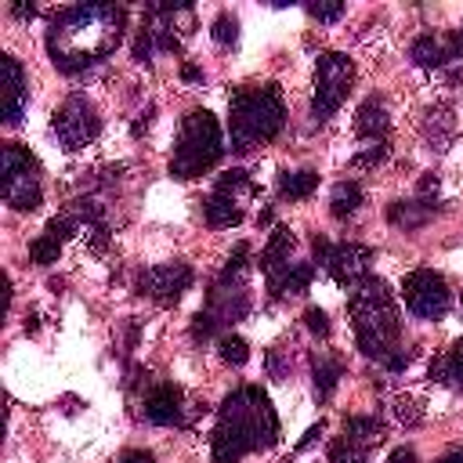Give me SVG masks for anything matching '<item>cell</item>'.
Returning a JSON list of instances; mask_svg holds the SVG:
<instances>
[{
    "instance_id": "cell-1",
    "label": "cell",
    "mask_w": 463,
    "mask_h": 463,
    "mask_svg": "<svg viewBox=\"0 0 463 463\" xmlns=\"http://www.w3.org/2000/svg\"><path fill=\"white\" fill-rule=\"evenodd\" d=\"M127 29V7L123 4H80L61 7L51 18L47 29V54L58 72L76 76L101 58H109Z\"/></svg>"
},
{
    "instance_id": "cell-2",
    "label": "cell",
    "mask_w": 463,
    "mask_h": 463,
    "mask_svg": "<svg viewBox=\"0 0 463 463\" xmlns=\"http://www.w3.org/2000/svg\"><path fill=\"white\" fill-rule=\"evenodd\" d=\"M279 434L282 427L271 398L260 387L242 383L217 409V427L210 438L213 463H242L246 456L271 452L279 445Z\"/></svg>"
},
{
    "instance_id": "cell-3",
    "label": "cell",
    "mask_w": 463,
    "mask_h": 463,
    "mask_svg": "<svg viewBox=\"0 0 463 463\" xmlns=\"http://www.w3.org/2000/svg\"><path fill=\"white\" fill-rule=\"evenodd\" d=\"M347 311H351L358 351L387 365L402 351V315L387 282L376 275H365L358 286L347 289Z\"/></svg>"
},
{
    "instance_id": "cell-4",
    "label": "cell",
    "mask_w": 463,
    "mask_h": 463,
    "mask_svg": "<svg viewBox=\"0 0 463 463\" xmlns=\"http://www.w3.org/2000/svg\"><path fill=\"white\" fill-rule=\"evenodd\" d=\"M286 123V101L279 83H250L235 87L228 98V134H232V152L246 156L260 145H268Z\"/></svg>"
},
{
    "instance_id": "cell-5",
    "label": "cell",
    "mask_w": 463,
    "mask_h": 463,
    "mask_svg": "<svg viewBox=\"0 0 463 463\" xmlns=\"http://www.w3.org/2000/svg\"><path fill=\"white\" fill-rule=\"evenodd\" d=\"M246 268H250V242H239L228 253L224 271L217 275V282L206 293L203 311L192 322V336L195 340H210V336H224L239 318L250 315V286H246Z\"/></svg>"
},
{
    "instance_id": "cell-6",
    "label": "cell",
    "mask_w": 463,
    "mask_h": 463,
    "mask_svg": "<svg viewBox=\"0 0 463 463\" xmlns=\"http://www.w3.org/2000/svg\"><path fill=\"white\" fill-rule=\"evenodd\" d=\"M221 156H224L221 123L213 119V112L192 109L177 127V141H174V156H170V177H177V181L203 177L206 170H213L221 163Z\"/></svg>"
},
{
    "instance_id": "cell-7",
    "label": "cell",
    "mask_w": 463,
    "mask_h": 463,
    "mask_svg": "<svg viewBox=\"0 0 463 463\" xmlns=\"http://www.w3.org/2000/svg\"><path fill=\"white\" fill-rule=\"evenodd\" d=\"M0 195L18 213H29V210H36L43 203L40 159L18 141H7L0 148Z\"/></svg>"
},
{
    "instance_id": "cell-8",
    "label": "cell",
    "mask_w": 463,
    "mask_h": 463,
    "mask_svg": "<svg viewBox=\"0 0 463 463\" xmlns=\"http://www.w3.org/2000/svg\"><path fill=\"white\" fill-rule=\"evenodd\" d=\"M354 83V61L340 51H326L315 61V98H311V116L318 123H326L329 116H336V109L347 101Z\"/></svg>"
},
{
    "instance_id": "cell-9",
    "label": "cell",
    "mask_w": 463,
    "mask_h": 463,
    "mask_svg": "<svg viewBox=\"0 0 463 463\" xmlns=\"http://www.w3.org/2000/svg\"><path fill=\"white\" fill-rule=\"evenodd\" d=\"M253 192H257V184L250 181L246 170H228V174H221L217 184H213V192H210L206 203H203L206 224H210V228H232V224H239V221H242V210H246V203H250Z\"/></svg>"
},
{
    "instance_id": "cell-10",
    "label": "cell",
    "mask_w": 463,
    "mask_h": 463,
    "mask_svg": "<svg viewBox=\"0 0 463 463\" xmlns=\"http://www.w3.org/2000/svg\"><path fill=\"white\" fill-rule=\"evenodd\" d=\"M51 130L58 134V141H61L65 152H76V148H87V145L101 134V116H98V109H94L90 98L69 94V98L54 109Z\"/></svg>"
},
{
    "instance_id": "cell-11",
    "label": "cell",
    "mask_w": 463,
    "mask_h": 463,
    "mask_svg": "<svg viewBox=\"0 0 463 463\" xmlns=\"http://www.w3.org/2000/svg\"><path fill=\"white\" fill-rule=\"evenodd\" d=\"M311 246H315V264H322L336 286L351 289V286H358L369 275V264H373V250L369 246H358V242H329L326 235H315Z\"/></svg>"
},
{
    "instance_id": "cell-12",
    "label": "cell",
    "mask_w": 463,
    "mask_h": 463,
    "mask_svg": "<svg viewBox=\"0 0 463 463\" xmlns=\"http://www.w3.org/2000/svg\"><path fill=\"white\" fill-rule=\"evenodd\" d=\"M402 297H405V307L416 315V318H441L452 304V289L445 282V275H438L434 268H416L405 275L402 282Z\"/></svg>"
},
{
    "instance_id": "cell-13",
    "label": "cell",
    "mask_w": 463,
    "mask_h": 463,
    "mask_svg": "<svg viewBox=\"0 0 463 463\" xmlns=\"http://www.w3.org/2000/svg\"><path fill=\"white\" fill-rule=\"evenodd\" d=\"M387 438L376 416H347L344 434L329 441V463H369V452Z\"/></svg>"
},
{
    "instance_id": "cell-14",
    "label": "cell",
    "mask_w": 463,
    "mask_h": 463,
    "mask_svg": "<svg viewBox=\"0 0 463 463\" xmlns=\"http://www.w3.org/2000/svg\"><path fill=\"white\" fill-rule=\"evenodd\" d=\"M192 282H195L192 264H184V260H166V264L145 268V271L137 275V293L148 297V300H156V304H163V307H170V304H177V300L192 289Z\"/></svg>"
},
{
    "instance_id": "cell-15",
    "label": "cell",
    "mask_w": 463,
    "mask_h": 463,
    "mask_svg": "<svg viewBox=\"0 0 463 463\" xmlns=\"http://www.w3.org/2000/svg\"><path fill=\"white\" fill-rule=\"evenodd\" d=\"M141 405H145V420L156 427H184L188 423V416H184L188 402H184V391L177 383H166V380L152 383Z\"/></svg>"
},
{
    "instance_id": "cell-16",
    "label": "cell",
    "mask_w": 463,
    "mask_h": 463,
    "mask_svg": "<svg viewBox=\"0 0 463 463\" xmlns=\"http://www.w3.org/2000/svg\"><path fill=\"white\" fill-rule=\"evenodd\" d=\"M0 90H4V123L14 127L25 112L29 101V83H25V69L14 54H0Z\"/></svg>"
},
{
    "instance_id": "cell-17",
    "label": "cell",
    "mask_w": 463,
    "mask_h": 463,
    "mask_svg": "<svg viewBox=\"0 0 463 463\" xmlns=\"http://www.w3.org/2000/svg\"><path fill=\"white\" fill-rule=\"evenodd\" d=\"M354 130L365 137V145H387V130H391V116L383 109L380 98H369L358 105L354 112Z\"/></svg>"
},
{
    "instance_id": "cell-18",
    "label": "cell",
    "mask_w": 463,
    "mask_h": 463,
    "mask_svg": "<svg viewBox=\"0 0 463 463\" xmlns=\"http://www.w3.org/2000/svg\"><path fill=\"white\" fill-rule=\"evenodd\" d=\"M293 246H297V239H293V232L289 228H275L271 232V239H268V246L260 250V271H264V279H275L279 271H286L293 260Z\"/></svg>"
},
{
    "instance_id": "cell-19",
    "label": "cell",
    "mask_w": 463,
    "mask_h": 463,
    "mask_svg": "<svg viewBox=\"0 0 463 463\" xmlns=\"http://www.w3.org/2000/svg\"><path fill=\"white\" fill-rule=\"evenodd\" d=\"M311 279H315V260H293L286 271H279L275 279H268V289L271 297H300L311 289Z\"/></svg>"
},
{
    "instance_id": "cell-20",
    "label": "cell",
    "mask_w": 463,
    "mask_h": 463,
    "mask_svg": "<svg viewBox=\"0 0 463 463\" xmlns=\"http://www.w3.org/2000/svg\"><path fill=\"white\" fill-rule=\"evenodd\" d=\"M430 380L452 387L463 394V340H452L434 362H430Z\"/></svg>"
},
{
    "instance_id": "cell-21",
    "label": "cell",
    "mask_w": 463,
    "mask_h": 463,
    "mask_svg": "<svg viewBox=\"0 0 463 463\" xmlns=\"http://www.w3.org/2000/svg\"><path fill=\"white\" fill-rule=\"evenodd\" d=\"M409 58L423 69H441L452 61V47H449V36H434V33H423L412 40L409 47Z\"/></svg>"
},
{
    "instance_id": "cell-22",
    "label": "cell",
    "mask_w": 463,
    "mask_h": 463,
    "mask_svg": "<svg viewBox=\"0 0 463 463\" xmlns=\"http://www.w3.org/2000/svg\"><path fill=\"white\" fill-rule=\"evenodd\" d=\"M311 373H315V398L318 402H329L333 391H336V383H340V376H344V362L336 354H318L311 362Z\"/></svg>"
},
{
    "instance_id": "cell-23",
    "label": "cell",
    "mask_w": 463,
    "mask_h": 463,
    "mask_svg": "<svg viewBox=\"0 0 463 463\" xmlns=\"http://www.w3.org/2000/svg\"><path fill=\"white\" fill-rule=\"evenodd\" d=\"M434 210H438V203L427 199V195H420V199H412V203H394L387 217H391V224H398V228H420L423 221H430Z\"/></svg>"
},
{
    "instance_id": "cell-24",
    "label": "cell",
    "mask_w": 463,
    "mask_h": 463,
    "mask_svg": "<svg viewBox=\"0 0 463 463\" xmlns=\"http://www.w3.org/2000/svg\"><path fill=\"white\" fill-rule=\"evenodd\" d=\"M315 188H318V174L315 170H282L279 174V195L289 199V203L307 199Z\"/></svg>"
},
{
    "instance_id": "cell-25",
    "label": "cell",
    "mask_w": 463,
    "mask_h": 463,
    "mask_svg": "<svg viewBox=\"0 0 463 463\" xmlns=\"http://www.w3.org/2000/svg\"><path fill=\"white\" fill-rule=\"evenodd\" d=\"M358 206H362V188H358V181H340V184L333 188V195H329L333 217L344 221V217H351Z\"/></svg>"
},
{
    "instance_id": "cell-26",
    "label": "cell",
    "mask_w": 463,
    "mask_h": 463,
    "mask_svg": "<svg viewBox=\"0 0 463 463\" xmlns=\"http://www.w3.org/2000/svg\"><path fill=\"white\" fill-rule=\"evenodd\" d=\"M61 242H65L61 235H54V232L43 228V235H36V239L29 242V260L40 264V268H43V264H54L58 253H61Z\"/></svg>"
},
{
    "instance_id": "cell-27",
    "label": "cell",
    "mask_w": 463,
    "mask_h": 463,
    "mask_svg": "<svg viewBox=\"0 0 463 463\" xmlns=\"http://www.w3.org/2000/svg\"><path fill=\"white\" fill-rule=\"evenodd\" d=\"M217 344H221V358H224L228 365H246V358H250V344H246L242 336L224 333Z\"/></svg>"
},
{
    "instance_id": "cell-28",
    "label": "cell",
    "mask_w": 463,
    "mask_h": 463,
    "mask_svg": "<svg viewBox=\"0 0 463 463\" xmlns=\"http://www.w3.org/2000/svg\"><path fill=\"white\" fill-rule=\"evenodd\" d=\"M210 33H213L217 43H235V36H239V22H235V14H217Z\"/></svg>"
},
{
    "instance_id": "cell-29",
    "label": "cell",
    "mask_w": 463,
    "mask_h": 463,
    "mask_svg": "<svg viewBox=\"0 0 463 463\" xmlns=\"http://www.w3.org/2000/svg\"><path fill=\"white\" fill-rule=\"evenodd\" d=\"M304 322H307V329H311L315 336H322V340L329 336V318H326L322 307H307V311H304Z\"/></svg>"
},
{
    "instance_id": "cell-30",
    "label": "cell",
    "mask_w": 463,
    "mask_h": 463,
    "mask_svg": "<svg viewBox=\"0 0 463 463\" xmlns=\"http://www.w3.org/2000/svg\"><path fill=\"white\" fill-rule=\"evenodd\" d=\"M307 14L318 22H336L344 14V4H307Z\"/></svg>"
},
{
    "instance_id": "cell-31",
    "label": "cell",
    "mask_w": 463,
    "mask_h": 463,
    "mask_svg": "<svg viewBox=\"0 0 463 463\" xmlns=\"http://www.w3.org/2000/svg\"><path fill=\"white\" fill-rule=\"evenodd\" d=\"M119 463H156V459H152V452H145V449H127V452L119 456Z\"/></svg>"
},
{
    "instance_id": "cell-32",
    "label": "cell",
    "mask_w": 463,
    "mask_h": 463,
    "mask_svg": "<svg viewBox=\"0 0 463 463\" xmlns=\"http://www.w3.org/2000/svg\"><path fill=\"white\" fill-rule=\"evenodd\" d=\"M394 412H398V420H402V423H416V416H420V412L412 409V402H405V398L394 405Z\"/></svg>"
},
{
    "instance_id": "cell-33",
    "label": "cell",
    "mask_w": 463,
    "mask_h": 463,
    "mask_svg": "<svg viewBox=\"0 0 463 463\" xmlns=\"http://www.w3.org/2000/svg\"><path fill=\"white\" fill-rule=\"evenodd\" d=\"M387 463H416V452L412 449H398V452H391Z\"/></svg>"
},
{
    "instance_id": "cell-34",
    "label": "cell",
    "mask_w": 463,
    "mask_h": 463,
    "mask_svg": "<svg viewBox=\"0 0 463 463\" xmlns=\"http://www.w3.org/2000/svg\"><path fill=\"white\" fill-rule=\"evenodd\" d=\"M11 11H14V18H33V14H36V7H33V4H14Z\"/></svg>"
},
{
    "instance_id": "cell-35",
    "label": "cell",
    "mask_w": 463,
    "mask_h": 463,
    "mask_svg": "<svg viewBox=\"0 0 463 463\" xmlns=\"http://www.w3.org/2000/svg\"><path fill=\"white\" fill-rule=\"evenodd\" d=\"M434 463H463V449H452V452H445V456L434 459Z\"/></svg>"
},
{
    "instance_id": "cell-36",
    "label": "cell",
    "mask_w": 463,
    "mask_h": 463,
    "mask_svg": "<svg viewBox=\"0 0 463 463\" xmlns=\"http://www.w3.org/2000/svg\"><path fill=\"white\" fill-rule=\"evenodd\" d=\"M181 76H184V80H203V72H199L195 65H184V69H181Z\"/></svg>"
},
{
    "instance_id": "cell-37",
    "label": "cell",
    "mask_w": 463,
    "mask_h": 463,
    "mask_svg": "<svg viewBox=\"0 0 463 463\" xmlns=\"http://www.w3.org/2000/svg\"><path fill=\"white\" fill-rule=\"evenodd\" d=\"M279 463H289V459H279Z\"/></svg>"
}]
</instances>
